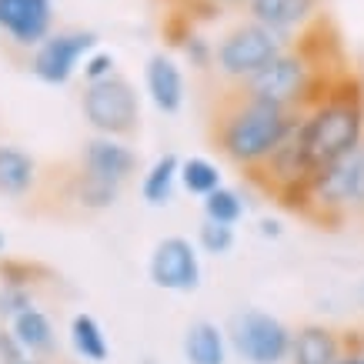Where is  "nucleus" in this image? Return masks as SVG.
<instances>
[{
	"label": "nucleus",
	"mask_w": 364,
	"mask_h": 364,
	"mask_svg": "<svg viewBox=\"0 0 364 364\" xmlns=\"http://www.w3.org/2000/svg\"><path fill=\"white\" fill-rule=\"evenodd\" d=\"M84 77H87V84H97V80L114 77V57L104 54V50L90 54L87 60H84Z\"/></svg>",
	"instance_id": "nucleus-23"
},
{
	"label": "nucleus",
	"mask_w": 364,
	"mask_h": 364,
	"mask_svg": "<svg viewBox=\"0 0 364 364\" xmlns=\"http://www.w3.org/2000/svg\"><path fill=\"white\" fill-rule=\"evenodd\" d=\"M214 7H247V0H210Z\"/></svg>",
	"instance_id": "nucleus-27"
},
{
	"label": "nucleus",
	"mask_w": 364,
	"mask_h": 364,
	"mask_svg": "<svg viewBox=\"0 0 364 364\" xmlns=\"http://www.w3.org/2000/svg\"><path fill=\"white\" fill-rule=\"evenodd\" d=\"M23 364H41V361H31V358H27V361H23Z\"/></svg>",
	"instance_id": "nucleus-28"
},
{
	"label": "nucleus",
	"mask_w": 364,
	"mask_h": 364,
	"mask_svg": "<svg viewBox=\"0 0 364 364\" xmlns=\"http://www.w3.org/2000/svg\"><path fill=\"white\" fill-rule=\"evenodd\" d=\"M291 344H294V331L274 314L244 311L234 318V348L247 364L291 361Z\"/></svg>",
	"instance_id": "nucleus-6"
},
{
	"label": "nucleus",
	"mask_w": 364,
	"mask_h": 364,
	"mask_svg": "<svg viewBox=\"0 0 364 364\" xmlns=\"http://www.w3.org/2000/svg\"><path fill=\"white\" fill-rule=\"evenodd\" d=\"M84 171L90 177H100L107 184L121 188L124 181L137 171V157L127 144H121L117 137H94L84 147Z\"/></svg>",
	"instance_id": "nucleus-11"
},
{
	"label": "nucleus",
	"mask_w": 364,
	"mask_h": 364,
	"mask_svg": "<svg viewBox=\"0 0 364 364\" xmlns=\"http://www.w3.org/2000/svg\"><path fill=\"white\" fill-rule=\"evenodd\" d=\"M200 247L208 254H228L234 247V228H228V224H214V221H204L200 224V234H198Z\"/></svg>",
	"instance_id": "nucleus-22"
},
{
	"label": "nucleus",
	"mask_w": 364,
	"mask_h": 364,
	"mask_svg": "<svg viewBox=\"0 0 364 364\" xmlns=\"http://www.w3.org/2000/svg\"><path fill=\"white\" fill-rule=\"evenodd\" d=\"M151 281L164 291L188 294L200 284V261L188 237H164L151 254Z\"/></svg>",
	"instance_id": "nucleus-8"
},
{
	"label": "nucleus",
	"mask_w": 364,
	"mask_h": 364,
	"mask_svg": "<svg viewBox=\"0 0 364 364\" xmlns=\"http://www.w3.org/2000/svg\"><path fill=\"white\" fill-rule=\"evenodd\" d=\"M361 294H364V284H361Z\"/></svg>",
	"instance_id": "nucleus-30"
},
{
	"label": "nucleus",
	"mask_w": 364,
	"mask_h": 364,
	"mask_svg": "<svg viewBox=\"0 0 364 364\" xmlns=\"http://www.w3.org/2000/svg\"><path fill=\"white\" fill-rule=\"evenodd\" d=\"M50 0H0V31L21 47H41L50 37Z\"/></svg>",
	"instance_id": "nucleus-9"
},
{
	"label": "nucleus",
	"mask_w": 364,
	"mask_h": 364,
	"mask_svg": "<svg viewBox=\"0 0 364 364\" xmlns=\"http://www.w3.org/2000/svg\"><path fill=\"white\" fill-rule=\"evenodd\" d=\"M37 184V161L21 147L0 144V194L23 198Z\"/></svg>",
	"instance_id": "nucleus-14"
},
{
	"label": "nucleus",
	"mask_w": 364,
	"mask_h": 364,
	"mask_svg": "<svg viewBox=\"0 0 364 364\" xmlns=\"http://www.w3.org/2000/svg\"><path fill=\"white\" fill-rule=\"evenodd\" d=\"M0 251H4V234H0Z\"/></svg>",
	"instance_id": "nucleus-29"
},
{
	"label": "nucleus",
	"mask_w": 364,
	"mask_h": 364,
	"mask_svg": "<svg viewBox=\"0 0 364 364\" xmlns=\"http://www.w3.org/2000/svg\"><path fill=\"white\" fill-rule=\"evenodd\" d=\"M338 364H364V348L358 344V348H351V344H344V354Z\"/></svg>",
	"instance_id": "nucleus-26"
},
{
	"label": "nucleus",
	"mask_w": 364,
	"mask_h": 364,
	"mask_svg": "<svg viewBox=\"0 0 364 364\" xmlns=\"http://www.w3.org/2000/svg\"><path fill=\"white\" fill-rule=\"evenodd\" d=\"M70 344H74V351L90 364H104L107 361V338H104V328L97 324V318H90V314H74L70 318Z\"/></svg>",
	"instance_id": "nucleus-18"
},
{
	"label": "nucleus",
	"mask_w": 364,
	"mask_h": 364,
	"mask_svg": "<svg viewBox=\"0 0 364 364\" xmlns=\"http://www.w3.org/2000/svg\"><path fill=\"white\" fill-rule=\"evenodd\" d=\"M0 358H7L4 364H23L27 361V351H23V344L14 338V331H0Z\"/></svg>",
	"instance_id": "nucleus-25"
},
{
	"label": "nucleus",
	"mask_w": 364,
	"mask_h": 364,
	"mask_svg": "<svg viewBox=\"0 0 364 364\" xmlns=\"http://www.w3.org/2000/svg\"><path fill=\"white\" fill-rule=\"evenodd\" d=\"M184 54H188L191 64L200 67V70L214 64V47H210L204 37H188V41H184Z\"/></svg>",
	"instance_id": "nucleus-24"
},
{
	"label": "nucleus",
	"mask_w": 364,
	"mask_h": 364,
	"mask_svg": "<svg viewBox=\"0 0 364 364\" xmlns=\"http://www.w3.org/2000/svg\"><path fill=\"white\" fill-rule=\"evenodd\" d=\"M174 181H181V161H177V154L157 157L141 181V198L147 200L151 208H161V204H167L171 194H174Z\"/></svg>",
	"instance_id": "nucleus-17"
},
{
	"label": "nucleus",
	"mask_w": 364,
	"mask_h": 364,
	"mask_svg": "<svg viewBox=\"0 0 364 364\" xmlns=\"http://www.w3.org/2000/svg\"><path fill=\"white\" fill-rule=\"evenodd\" d=\"M354 210H364V144L334 164L314 171L308 184V221L338 224Z\"/></svg>",
	"instance_id": "nucleus-3"
},
{
	"label": "nucleus",
	"mask_w": 364,
	"mask_h": 364,
	"mask_svg": "<svg viewBox=\"0 0 364 364\" xmlns=\"http://www.w3.org/2000/svg\"><path fill=\"white\" fill-rule=\"evenodd\" d=\"M84 117L100 137H131L141 127V104L137 94L124 77H107L97 84H87L80 97Z\"/></svg>",
	"instance_id": "nucleus-5"
},
{
	"label": "nucleus",
	"mask_w": 364,
	"mask_h": 364,
	"mask_svg": "<svg viewBox=\"0 0 364 364\" xmlns=\"http://www.w3.org/2000/svg\"><path fill=\"white\" fill-rule=\"evenodd\" d=\"M301 114L277 111L267 104L244 97L241 90L224 100L221 114L214 121V141L224 151L228 161L244 167L247 174H254L257 167L267 164V157L298 131Z\"/></svg>",
	"instance_id": "nucleus-2"
},
{
	"label": "nucleus",
	"mask_w": 364,
	"mask_h": 364,
	"mask_svg": "<svg viewBox=\"0 0 364 364\" xmlns=\"http://www.w3.org/2000/svg\"><path fill=\"white\" fill-rule=\"evenodd\" d=\"M181 184L194 198H208L218 188H224L221 171L210 164L208 157H188V161H181Z\"/></svg>",
	"instance_id": "nucleus-19"
},
{
	"label": "nucleus",
	"mask_w": 364,
	"mask_h": 364,
	"mask_svg": "<svg viewBox=\"0 0 364 364\" xmlns=\"http://www.w3.org/2000/svg\"><path fill=\"white\" fill-rule=\"evenodd\" d=\"M298 141L314 171L364 144V90L351 74L338 77L324 90V97L301 114Z\"/></svg>",
	"instance_id": "nucleus-1"
},
{
	"label": "nucleus",
	"mask_w": 364,
	"mask_h": 364,
	"mask_svg": "<svg viewBox=\"0 0 364 364\" xmlns=\"http://www.w3.org/2000/svg\"><path fill=\"white\" fill-rule=\"evenodd\" d=\"M344 354L341 334L328 324H301L291 344V364H338Z\"/></svg>",
	"instance_id": "nucleus-12"
},
{
	"label": "nucleus",
	"mask_w": 364,
	"mask_h": 364,
	"mask_svg": "<svg viewBox=\"0 0 364 364\" xmlns=\"http://www.w3.org/2000/svg\"><path fill=\"white\" fill-rule=\"evenodd\" d=\"M204 218L214 224H228V228H234V224L244 218V200L237 191L231 188H218L214 194H208L204 198Z\"/></svg>",
	"instance_id": "nucleus-20"
},
{
	"label": "nucleus",
	"mask_w": 364,
	"mask_h": 364,
	"mask_svg": "<svg viewBox=\"0 0 364 364\" xmlns=\"http://www.w3.org/2000/svg\"><path fill=\"white\" fill-rule=\"evenodd\" d=\"M184 358L188 364H224L228 358L224 331L214 321H194L184 338Z\"/></svg>",
	"instance_id": "nucleus-15"
},
{
	"label": "nucleus",
	"mask_w": 364,
	"mask_h": 364,
	"mask_svg": "<svg viewBox=\"0 0 364 364\" xmlns=\"http://www.w3.org/2000/svg\"><path fill=\"white\" fill-rule=\"evenodd\" d=\"M291 41L274 33L271 27L257 21H244L234 31L221 37V44L214 47V67L224 80H231L234 87H244L251 77H257L271 60L284 54Z\"/></svg>",
	"instance_id": "nucleus-4"
},
{
	"label": "nucleus",
	"mask_w": 364,
	"mask_h": 364,
	"mask_svg": "<svg viewBox=\"0 0 364 364\" xmlns=\"http://www.w3.org/2000/svg\"><path fill=\"white\" fill-rule=\"evenodd\" d=\"M144 80H147V94L154 100L157 111L164 114H177L181 104H184V74L181 67L164 54H154L147 60V70H144Z\"/></svg>",
	"instance_id": "nucleus-13"
},
{
	"label": "nucleus",
	"mask_w": 364,
	"mask_h": 364,
	"mask_svg": "<svg viewBox=\"0 0 364 364\" xmlns=\"http://www.w3.org/2000/svg\"><path fill=\"white\" fill-rule=\"evenodd\" d=\"M321 0H247L251 21L264 23L281 37H301L311 23H318Z\"/></svg>",
	"instance_id": "nucleus-10"
},
{
	"label": "nucleus",
	"mask_w": 364,
	"mask_h": 364,
	"mask_svg": "<svg viewBox=\"0 0 364 364\" xmlns=\"http://www.w3.org/2000/svg\"><path fill=\"white\" fill-rule=\"evenodd\" d=\"M117 191H121L117 184H107V181L90 177L87 171H80L77 184H74V200H80L87 210H104L117 200Z\"/></svg>",
	"instance_id": "nucleus-21"
},
{
	"label": "nucleus",
	"mask_w": 364,
	"mask_h": 364,
	"mask_svg": "<svg viewBox=\"0 0 364 364\" xmlns=\"http://www.w3.org/2000/svg\"><path fill=\"white\" fill-rule=\"evenodd\" d=\"M97 47V33L94 31H60L50 33L44 44L37 47L33 54V77L50 84V87H60L67 80L74 77L80 57H87L90 50Z\"/></svg>",
	"instance_id": "nucleus-7"
},
{
	"label": "nucleus",
	"mask_w": 364,
	"mask_h": 364,
	"mask_svg": "<svg viewBox=\"0 0 364 364\" xmlns=\"http://www.w3.org/2000/svg\"><path fill=\"white\" fill-rule=\"evenodd\" d=\"M14 338L23 344L27 354H50L54 351V324L41 308H27L14 318Z\"/></svg>",
	"instance_id": "nucleus-16"
}]
</instances>
